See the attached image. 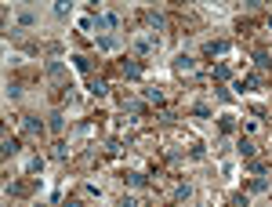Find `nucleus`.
Instances as JSON below:
<instances>
[{"instance_id": "nucleus-3", "label": "nucleus", "mask_w": 272, "mask_h": 207, "mask_svg": "<svg viewBox=\"0 0 272 207\" xmlns=\"http://www.w3.org/2000/svg\"><path fill=\"white\" fill-rule=\"evenodd\" d=\"M156 48H160V40H156V36H149V33H142V36L135 40V51H138V55H149V51H156Z\"/></svg>"}, {"instance_id": "nucleus-14", "label": "nucleus", "mask_w": 272, "mask_h": 207, "mask_svg": "<svg viewBox=\"0 0 272 207\" xmlns=\"http://www.w3.org/2000/svg\"><path fill=\"white\" fill-rule=\"evenodd\" d=\"M145 18H149V26H156V30H167V18L160 11H145Z\"/></svg>"}, {"instance_id": "nucleus-7", "label": "nucleus", "mask_w": 272, "mask_h": 207, "mask_svg": "<svg viewBox=\"0 0 272 207\" xmlns=\"http://www.w3.org/2000/svg\"><path fill=\"white\" fill-rule=\"evenodd\" d=\"M22 131H26V135H29V138H36V135H40V131H44V124H40V120H36V117H26V120H22Z\"/></svg>"}, {"instance_id": "nucleus-6", "label": "nucleus", "mask_w": 272, "mask_h": 207, "mask_svg": "<svg viewBox=\"0 0 272 207\" xmlns=\"http://www.w3.org/2000/svg\"><path fill=\"white\" fill-rule=\"evenodd\" d=\"M124 182H127V185H135V189H145L149 178H145L142 171H127V175H124Z\"/></svg>"}, {"instance_id": "nucleus-4", "label": "nucleus", "mask_w": 272, "mask_h": 207, "mask_svg": "<svg viewBox=\"0 0 272 207\" xmlns=\"http://www.w3.org/2000/svg\"><path fill=\"white\" fill-rule=\"evenodd\" d=\"M225 51H229V40H207V44H203V55H207V59L225 55Z\"/></svg>"}, {"instance_id": "nucleus-10", "label": "nucleus", "mask_w": 272, "mask_h": 207, "mask_svg": "<svg viewBox=\"0 0 272 207\" xmlns=\"http://www.w3.org/2000/svg\"><path fill=\"white\" fill-rule=\"evenodd\" d=\"M0 153H4V160H11V156L18 153V138H11V135H4V149H0Z\"/></svg>"}, {"instance_id": "nucleus-5", "label": "nucleus", "mask_w": 272, "mask_h": 207, "mask_svg": "<svg viewBox=\"0 0 272 207\" xmlns=\"http://www.w3.org/2000/svg\"><path fill=\"white\" fill-rule=\"evenodd\" d=\"M261 84H265V80H261V77H254V73H250V77H243V80H236V91H258Z\"/></svg>"}, {"instance_id": "nucleus-9", "label": "nucleus", "mask_w": 272, "mask_h": 207, "mask_svg": "<svg viewBox=\"0 0 272 207\" xmlns=\"http://www.w3.org/2000/svg\"><path fill=\"white\" fill-rule=\"evenodd\" d=\"M218 127L225 131V135H232V131H236V117H232V113H221V117H218Z\"/></svg>"}, {"instance_id": "nucleus-12", "label": "nucleus", "mask_w": 272, "mask_h": 207, "mask_svg": "<svg viewBox=\"0 0 272 207\" xmlns=\"http://www.w3.org/2000/svg\"><path fill=\"white\" fill-rule=\"evenodd\" d=\"M240 156H247V160H254V153H258V149H254V142H250V138H240Z\"/></svg>"}, {"instance_id": "nucleus-15", "label": "nucleus", "mask_w": 272, "mask_h": 207, "mask_svg": "<svg viewBox=\"0 0 272 207\" xmlns=\"http://www.w3.org/2000/svg\"><path fill=\"white\" fill-rule=\"evenodd\" d=\"M229 77H232V69H229L225 62H218V65H214V80H229Z\"/></svg>"}, {"instance_id": "nucleus-8", "label": "nucleus", "mask_w": 272, "mask_h": 207, "mask_svg": "<svg viewBox=\"0 0 272 207\" xmlns=\"http://www.w3.org/2000/svg\"><path fill=\"white\" fill-rule=\"evenodd\" d=\"M87 88H91V95H95V98H102V95L109 91V84L102 80V77H91V80H87Z\"/></svg>"}, {"instance_id": "nucleus-17", "label": "nucleus", "mask_w": 272, "mask_h": 207, "mask_svg": "<svg viewBox=\"0 0 272 207\" xmlns=\"http://www.w3.org/2000/svg\"><path fill=\"white\" fill-rule=\"evenodd\" d=\"M73 65H77V69H80V73H91V62H87V59H83V55H73Z\"/></svg>"}, {"instance_id": "nucleus-19", "label": "nucleus", "mask_w": 272, "mask_h": 207, "mask_svg": "<svg viewBox=\"0 0 272 207\" xmlns=\"http://www.w3.org/2000/svg\"><path fill=\"white\" fill-rule=\"evenodd\" d=\"M265 189H269V182H265V178H261V175H258V178H254V182H250V193H265Z\"/></svg>"}, {"instance_id": "nucleus-16", "label": "nucleus", "mask_w": 272, "mask_h": 207, "mask_svg": "<svg viewBox=\"0 0 272 207\" xmlns=\"http://www.w3.org/2000/svg\"><path fill=\"white\" fill-rule=\"evenodd\" d=\"M145 98H149V102H156V106H163V91H160V88H149V91H145Z\"/></svg>"}, {"instance_id": "nucleus-22", "label": "nucleus", "mask_w": 272, "mask_h": 207, "mask_svg": "<svg viewBox=\"0 0 272 207\" xmlns=\"http://www.w3.org/2000/svg\"><path fill=\"white\" fill-rule=\"evenodd\" d=\"M229 207H247V196H240V193H232V196H229Z\"/></svg>"}, {"instance_id": "nucleus-21", "label": "nucleus", "mask_w": 272, "mask_h": 207, "mask_svg": "<svg viewBox=\"0 0 272 207\" xmlns=\"http://www.w3.org/2000/svg\"><path fill=\"white\" fill-rule=\"evenodd\" d=\"M174 193H178V200H189V196H192V185H189V182H185V185H178V189H174Z\"/></svg>"}, {"instance_id": "nucleus-18", "label": "nucleus", "mask_w": 272, "mask_h": 207, "mask_svg": "<svg viewBox=\"0 0 272 207\" xmlns=\"http://www.w3.org/2000/svg\"><path fill=\"white\" fill-rule=\"evenodd\" d=\"M124 109H127V113H135V117H138V113H142V102H138V98H124Z\"/></svg>"}, {"instance_id": "nucleus-24", "label": "nucleus", "mask_w": 272, "mask_h": 207, "mask_svg": "<svg viewBox=\"0 0 272 207\" xmlns=\"http://www.w3.org/2000/svg\"><path fill=\"white\" fill-rule=\"evenodd\" d=\"M65 156H69V149H65V146L58 142V146H54V160H65Z\"/></svg>"}, {"instance_id": "nucleus-23", "label": "nucleus", "mask_w": 272, "mask_h": 207, "mask_svg": "<svg viewBox=\"0 0 272 207\" xmlns=\"http://www.w3.org/2000/svg\"><path fill=\"white\" fill-rule=\"evenodd\" d=\"M98 48H102V51H112V48H116V40H112V36H102Z\"/></svg>"}, {"instance_id": "nucleus-1", "label": "nucleus", "mask_w": 272, "mask_h": 207, "mask_svg": "<svg viewBox=\"0 0 272 207\" xmlns=\"http://www.w3.org/2000/svg\"><path fill=\"white\" fill-rule=\"evenodd\" d=\"M174 73H178V77H192V73H196V59L178 55V59H174Z\"/></svg>"}, {"instance_id": "nucleus-13", "label": "nucleus", "mask_w": 272, "mask_h": 207, "mask_svg": "<svg viewBox=\"0 0 272 207\" xmlns=\"http://www.w3.org/2000/svg\"><path fill=\"white\" fill-rule=\"evenodd\" d=\"M254 65L258 69H272V55L269 51H254Z\"/></svg>"}, {"instance_id": "nucleus-25", "label": "nucleus", "mask_w": 272, "mask_h": 207, "mask_svg": "<svg viewBox=\"0 0 272 207\" xmlns=\"http://www.w3.org/2000/svg\"><path fill=\"white\" fill-rule=\"evenodd\" d=\"M62 207H80V204H77V200H69V204H62Z\"/></svg>"}, {"instance_id": "nucleus-20", "label": "nucleus", "mask_w": 272, "mask_h": 207, "mask_svg": "<svg viewBox=\"0 0 272 207\" xmlns=\"http://www.w3.org/2000/svg\"><path fill=\"white\" fill-rule=\"evenodd\" d=\"M54 15H62V18L69 15V0H54Z\"/></svg>"}, {"instance_id": "nucleus-11", "label": "nucleus", "mask_w": 272, "mask_h": 207, "mask_svg": "<svg viewBox=\"0 0 272 207\" xmlns=\"http://www.w3.org/2000/svg\"><path fill=\"white\" fill-rule=\"evenodd\" d=\"M48 127L54 131V135H62V131H65V117H62V113H51V117H48Z\"/></svg>"}, {"instance_id": "nucleus-2", "label": "nucleus", "mask_w": 272, "mask_h": 207, "mask_svg": "<svg viewBox=\"0 0 272 207\" xmlns=\"http://www.w3.org/2000/svg\"><path fill=\"white\" fill-rule=\"evenodd\" d=\"M120 73H124V80H142V77H145V69H142V62H135V59H131V62H124V65H120Z\"/></svg>"}]
</instances>
